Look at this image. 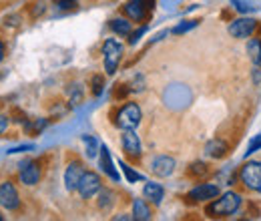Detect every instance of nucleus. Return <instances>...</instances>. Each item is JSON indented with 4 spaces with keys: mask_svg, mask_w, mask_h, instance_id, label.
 <instances>
[{
    "mask_svg": "<svg viewBox=\"0 0 261 221\" xmlns=\"http://www.w3.org/2000/svg\"><path fill=\"white\" fill-rule=\"evenodd\" d=\"M239 207H241V195L235 191H227L219 199H215L211 205H207V215L209 217H229V215H235Z\"/></svg>",
    "mask_w": 261,
    "mask_h": 221,
    "instance_id": "obj_1",
    "label": "nucleus"
},
{
    "mask_svg": "<svg viewBox=\"0 0 261 221\" xmlns=\"http://www.w3.org/2000/svg\"><path fill=\"white\" fill-rule=\"evenodd\" d=\"M141 119H143L141 107H139L137 103H127V105H123V107L117 111V115H115V125L119 127V129H123V131H127V129H137L139 123H141Z\"/></svg>",
    "mask_w": 261,
    "mask_h": 221,
    "instance_id": "obj_2",
    "label": "nucleus"
},
{
    "mask_svg": "<svg viewBox=\"0 0 261 221\" xmlns=\"http://www.w3.org/2000/svg\"><path fill=\"white\" fill-rule=\"evenodd\" d=\"M123 44L115 38H107L105 44H102V59H105V70L107 75H115L117 68H119V63L123 59Z\"/></svg>",
    "mask_w": 261,
    "mask_h": 221,
    "instance_id": "obj_3",
    "label": "nucleus"
},
{
    "mask_svg": "<svg viewBox=\"0 0 261 221\" xmlns=\"http://www.w3.org/2000/svg\"><path fill=\"white\" fill-rule=\"evenodd\" d=\"M155 10V0H129L123 6V14L133 22H145Z\"/></svg>",
    "mask_w": 261,
    "mask_h": 221,
    "instance_id": "obj_4",
    "label": "nucleus"
},
{
    "mask_svg": "<svg viewBox=\"0 0 261 221\" xmlns=\"http://www.w3.org/2000/svg\"><path fill=\"white\" fill-rule=\"evenodd\" d=\"M241 183L249 191H261V163L259 161H249L241 167L239 171Z\"/></svg>",
    "mask_w": 261,
    "mask_h": 221,
    "instance_id": "obj_5",
    "label": "nucleus"
},
{
    "mask_svg": "<svg viewBox=\"0 0 261 221\" xmlns=\"http://www.w3.org/2000/svg\"><path fill=\"white\" fill-rule=\"evenodd\" d=\"M40 175H42L40 173V165L34 159H24L18 165V179H20V183H24L29 187H33L40 181Z\"/></svg>",
    "mask_w": 261,
    "mask_h": 221,
    "instance_id": "obj_6",
    "label": "nucleus"
},
{
    "mask_svg": "<svg viewBox=\"0 0 261 221\" xmlns=\"http://www.w3.org/2000/svg\"><path fill=\"white\" fill-rule=\"evenodd\" d=\"M121 145H123V151H125V155L129 159H133V161L141 159V155H143V145H141V139H139V135L135 133V129L123 131Z\"/></svg>",
    "mask_w": 261,
    "mask_h": 221,
    "instance_id": "obj_7",
    "label": "nucleus"
},
{
    "mask_svg": "<svg viewBox=\"0 0 261 221\" xmlns=\"http://www.w3.org/2000/svg\"><path fill=\"white\" fill-rule=\"evenodd\" d=\"M102 187V183H100V177H98L95 171H85V175H83V179H81V183H79V195L83 197V199H91V197H95L98 191Z\"/></svg>",
    "mask_w": 261,
    "mask_h": 221,
    "instance_id": "obj_8",
    "label": "nucleus"
},
{
    "mask_svg": "<svg viewBox=\"0 0 261 221\" xmlns=\"http://www.w3.org/2000/svg\"><path fill=\"white\" fill-rule=\"evenodd\" d=\"M0 207H4L6 211H14L20 207V197L16 187L10 181L0 183Z\"/></svg>",
    "mask_w": 261,
    "mask_h": 221,
    "instance_id": "obj_9",
    "label": "nucleus"
},
{
    "mask_svg": "<svg viewBox=\"0 0 261 221\" xmlns=\"http://www.w3.org/2000/svg\"><path fill=\"white\" fill-rule=\"evenodd\" d=\"M257 29V20L253 18H247V16H241V18H235L231 24H229V34L233 38H249Z\"/></svg>",
    "mask_w": 261,
    "mask_h": 221,
    "instance_id": "obj_10",
    "label": "nucleus"
},
{
    "mask_svg": "<svg viewBox=\"0 0 261 221\" xmlns=\"http://www.w3.org/2000/svg\"><path fill=\"white\" fill-rule=\"evenodd\" d=\"M83 175H85V167H83V163L81 161H70L68 165H66V171H65V187L66 191H76L79 187V183H81V179H83Z\"/></svg>",
    "mask_w": 261,
    "mask_h": 221,
    "instance_id": "obj_11",
    "label": "nucleus"
},
{
    "mask_svg": "<svg viewBox=\"0 0 261 221\" xmlns=\"http://www.w3.org/2000/svg\"><path fill=\"white\" fill-rule=\"evenodd\" d=\"M219 195V187L213 183H199L197 187L187 193V199L193 203H201V201H211Z\"/></svg>",
    "mask_w": 261,
    "mask_h": 221,
    "instance_id": "obj_12",
    "label": "nucleus"
},
{
    "mask_svg": "<svg viewBox=\"0 0 261 221\" xmlns=\"http://www.w3.org/2000/svg\"><path fill=\"white\" fill-rule=\"evenodd\" d=\"M151 171H153L157 177H169V175H173V171H175V159L169 157V155H159V157H155L153 163H151Z\"/></svg>",
    "mask_w": 261,
    "mask_h": 221,
    "instance_id": "obj_13",
    "label": "nucleus"
},
{
    "mask_svg": "<svg viewBox=\"0 0 261 221\" xmlns=\"http://www.w3.org/2000/svg\"><path fill=\"white\" fill-rule=\"evenodd\" d=\"M98 163H100L102 173H105L109 179L121 181V175H119V171L115 169V163H113V159H111V153H109L107 145H100V159H98Z\"/></svg>",
    "mask_w": 261,
    "mask_h": 221,
    "instance_id": "obj_14",
    "label": "nucleus"
},
{
    "mask_svg": "<svg viewBox=\"0 0 261 221\" xmlns=\"http://www.w3.org/2000/svg\"><path fill=\"white\" fill-rule=\"evenodd\" d=\"M143 197H145L147 201H151V203L159 205V203L163 201V197H165L163 185H159V183H155V181L145 183V187H143Z\"/></svg>",
    "mask_w": 261,
    "mask_h": 221,
    "instance_id": "obj_15",
    "label": "nucleus"
},
{
    "mask_svg": "<svg viewBox=\"0 0 261 221\" xmlns=\"http://www.w3.org/2000/svg\"><path fill=\"white\" fill-rule=\"evenodd\" d=\"M205 151H207V155H209V157L223 159L229 153V145L223 141V139H213V141H209V143H207Z\"/></svg>",
    "mask_w": 261,
    "mask_h": 221,
    "instance_id": "obj_16",
    "label": "nucleus"
},
{
    "mask_svg": "<svg viewBox=\"0 0 261 221\" xmlns=\"http://www.w3.org/2000/svg\"><path fill=\"white\" fill-rule=\"evenodd\" d=\"M153 217L151 213V207L147 205L145 199H135L133 201V219H139V221H147Z\"/></svg>",
    "mask_w": 261,
    "mask_h": 221,
    "instance_id": "obj_17",
    "label": "nucleus"
},
{
    "mask_svg": "<svg viewBox=\"0 0 261 221\" xmlns=\"http://www.w3.org/2000/svg\"><path fill=\"white\" fill-rule=\"evenodd\" d=\"M109 29L115 32V34H119V36H129L130 32H133V27H130L129 18H123V16H119V18H113L111 22H109Z\"/></svg>",
    "mask_w": 261,
    "mask_h": 221,
    "instance_id": "obj_18",
    "label": "nucleus"
},
{
    "mask_svg": "<svg viewBox=\"0 0 261 221\" xmlns=\"http://www.w3.org/2000/svg\"><path fill=\"white\" fill-rule=\"evenodd\" d=\"M247 53H249L251 63L261 66V38H251L247 42Z\"/></svg>",
    "mask_w": 261,
    "mask_h": 221,
    "instance_id": "obj_19",
    "label": "nucleus"
},
{
    "mask_svg": "<svg viewBox=\"0 0 261 221\" xmlns=\"http://www.w3.org/2000/svg\"><path fill=\"white\" fill-rule=\"evenodd\" d=\"M83 141H85V147H87V157L89 159L97 157V151H100L97 139H95V137H91V135H85V137H83Z\"/></svg>",
    "mask_w": 261,
    "mask_h": 221,
    "instance_id": "obj_20",
    "label": "nucleus"
},
{
    "mask_svg": "<svg viewBox=\"0 0 261 221\" xmlns=\"http://www.w3.org/2000/svg\"><path fill=\"white\" fill-rule=\"evenodd\" d=\"M113 205V191L109 189H100V195H98V207L105 211Z\"/></svg>",
    "mask_w": 261,
    "mask_h": 221,
    "instance_id": "obj_21",
    "label": "nucleus"
},
{
    "mask_svg": "<svg viewBox=\"0 0 261 221\" xmlns=\"http://www.w3.org/2000/svg\"><path fill=\"white\" fill-rule=\"evenodd\" d=\"M119 165H121V169H123V173H125V177H127V181H129V183H135V181H141V179H143V175H141V173H137V171H133V167H129L127 163L119 161Z\"/></svg>",
    "mask_w": 261,
    "mask_h": 221,
    "instance_id": "obj_22",
    "label": "nucleus"
},
{
    "mask_svg": "<svg viewBox=\"0 0 261 221\" xmlns=\"http://www.w3.org/2000/svg\"><path fill=\"white\" fill-rule=\"evenodd\" d=\"M197 24H199V20H183L181 24H177L171 32L173 34H185V32H189L191 29H195Z\"/></svg>",
    "mask_w": 261,
    "mask_h": 221,
    "instance_id": "obj_23",
    "label": "nucleus"
},
{
    "mask_svg": "<svg viewBox=\"0 0 261 221\" xmlns=\"http://www.w3.org/2000/svg\"><path fill=\"white\" fill-rule=\"evenodd\" d=\"M91 87H93V95L98 96L102 93V89H105V77L102 75H95L91 79Z\"/></svg>",
    "mask_w": 261,
    "mask_h": 221,
    "instance_id": "obj_24",
    "label": "nucleus"
},
{
    "mask_svg": "<svg viewBox=\"0 0 261 221\" xmlns=\"http://www.w3.org/2000/svg\"><path fill=\"white\" fill-rule=\"evenodd\" d=\"M207 171H209L207 165L201 163V161H199V163H193V165L189 167V175H191V177H203V175H207Z\"/></svg>",
    "mask_w": 261,
    "mask_h": 221,
    "instance_id": "obj_25",
    "label": "nucleus"
},
{
    "mask_svg": "<svg viewBox=\"0 0 261 221\" xmlns=\"http://www.w3.org/2000/svg\"><path fill=\"white\" fill-rule=\"evenodd\" d=\"M259 149H261V133L251 139V143H249V147H247V153H245V155H251V153H255V151H259Z\"/></svg>",
    "mask_w": 261,
    "mask_h": 221,
    "instance_id": "obj_26",
    "label": "nucleus"
},
{
    "mask_svg": "<svg viewBox=\"0 0 261 221\" xmlns=\"http://www.w3.org/2000/svg\"><path fill=\"white\" fill-rule=\"evenodd\" d=\"M145 32H147V27H141L139 31L130 32V34H129V44H137V42H139V38H141Z\"/></svg>",
    "mask_w": 261,
    "mask_h": 221,
    "instance_id": "obj_27",
    "label": "nucleus"
},
{
    "mask_svg": "<svg viewBox=\"0 0 261 221\" xmlns=\"http://www.w3.org/2000/svg\"><path fill=\"white\" fill-rule=\"evenodd\" d=\"M33 18H36V16H40L42 12H44V2L42 0H38V2H34L33 4Z\"/></svg>",
    "mask_w": 261,
    "mask_h": 221,
    "instance_id": "obj_28",
    "label": "nucleus"
},
{
    "mask_svg": "<svg viewBox=\"0 0 261 221\" xmlns=\"http://www.w3.org/2000/svg\"><path fill=\"white\" fill-rule=\"evenodd\" d=\"M57 6L59 8H74L76 6V0H57Z\"/></svg>",
    "mask_w": 261,
    "mask_h": 221,
    "instance_id": "obj_29",
    "label": "nucleus"
},
{
    "mask_svg": "<svg viewBox=\"0 0 261 221\" xmlns=\"http://www.w3.org/2000/svg\"><path fill=\"white\" fill-rule=\"evenodd\" d=\"M33 149H34L33 145H22V147H14V149H10L8 153L14 155V153H22V151H33Z\"/></svg>",
    "mask_w": 261,
    "mask_h": 221,
    "instance_id": "obj_30",
    "label": "nucleus"
},
{
    "mask_svg": "<svg viewBox=\"0 0 261 221\" xmlns=\"http://www.w3.org/2000/svg\"><path fill=\"white\" fill-rule=\"evenodd\" d=\"M6 127H8V117L6 115H0V135L6 131Z\"/></svg>",
    "mask_w": 261,
    "mask_h": 221,
    "instance_id": "obj_31",
    "label": "nucleus"
},
{
    "mask_svg": "<svg viewBox=\"0 0 261 221\" xmlns=\"http://www.w3.org/2000/svg\"><path fill=\"white\" fill-rule=\"evenodd\" d=\"M4 61V42L0 40V63Z\"/></svg>",
    "mask_w": 261,
    "mask_h": 221,
    "instance_id": "obj_32",
    "label": "nucleus"
},
{
    "mask_svg": "<svg viewBox=\"0 0 261 221\" xmlns=\"http://www.w3.org/2000/svg\"><path fill=\"white\" fill-rule=\"evenodd\" d=\"M0 221H2V215H0Z\"/></svg>",
    "mask_w": 261,
    "mask_h": 221,
    "instance_id": "obj_33",
    "label": "nucleus"
}]
</instances>
